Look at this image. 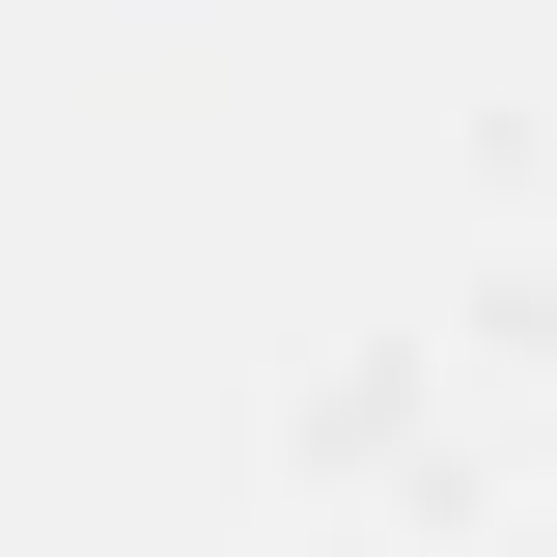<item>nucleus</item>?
Instances as JSON below:
<instances>
[]
</instances>
